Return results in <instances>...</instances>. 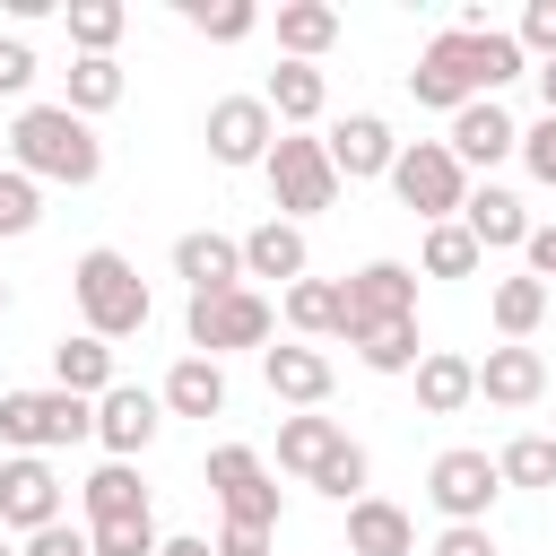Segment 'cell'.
Returning <instances> with one entry per match:
<instances>
[{
  "label": "cell",
  "instance_id": "cell-1",
  "mask_svg": "<svg viewBox=\"0 0 556 556\" xmlns=\"http://www.w3.org/2000/svg\"><path fill=\"white\" fill-rule=\"evenodd\" d=\"M521 70H530V52H521L504 26H443V35L417 52L408 96H417V104H434V113H460V104H478V96L513 87Z\"/></svg>",
  "mask_w": 556,
  "mask_h": 556
},
{
  "label": "cell",
  "instance_id": "cell-2",
  "mask_svg": "<svg viewBox=\"0 0 556 556\" xmlns=\"http://www.w3.org/2000/svg\"><path fill=\"white\" fill-rule=\"evenodd\" d=\"M9 165L43 191V182H70V191H87L96 174H104V139H96V122H78L70 104H17V122H9Z\"/></svg>",
  "mask_w": 556,
  "mask_h": 556
},
{
  "label": "cell",
  "instance_id": "cell-3",
  "mask_svg": "<svg viewBox=\"0 0 556 556\" xmlns=\"http://www.w3.org/2000/svg\"><path fill=\"white\" fill-rule=\"evenodd\" d=\"M70 295H78V313H87V339H139L148 330V313H156V295H148V278L113 252V243H96V252H78V269H70Z\"/></svg>",
  "mask_w": 556,
  "mask_h": 556
},
{
  "label": "cell",
  "instance_id": "cell-4",
  "mask_svg": "<svg viewBox=\"0 0 556 556\" xmlns=\"http://www.w3.org/2000/svg\"><path fill=\"white\" fill-rule=\"evenodd\" d=\"M391 191H400V208L408 217H426V226H452L460 217V200H469V174L452 165V148L443 139H408L400 156H391V174H382Z\"/></svg>",
  "mask_w": 556,
  "mask_h": 556
},
{
  "label": "cell",
  "instance_id": "cell-5",
  "mask_svg": "<svg viewBox=\"0 0 556 556\" xmlns=\"http://www.w3.org/2000/svg\"><path fill=\"white\" fill-rule=\"evenodd\" d=\"M78 434H96V400H70V391H0V443L9 452H70Z\"/></svg>",
  "mask_w": 556,
  "mask_h": 556
},
{
  "label": "cell",
  "instance_id": "cell-6",
  "mask_svg": "<svg viewBox=\"0 0 556 556\" xmlns=\"http://www.w3.org/2000/svg\"><path fill=\"white\" fill-rule=\"evenodd\" d=\"M261 174H269V200H278V217H287V226H304L313 208H330V200H339V174H330L321 139H304V130H278V139H269V156H261Z\"/></svg>",
  "mask_w": 556,
  "mask_h": 556
},
{
  "label": "cell",
  "instance_id": "cell-7",
  "mask_svg": "<svg viewBox=\"0 0 556 556\" xmlns=\"http://www.w3.org/2000/svg\"><path fill=\"white\" fill-rule=\"evenodd\" d=\"M191 356H226V348H261L269 339V295L261 287H226V295H191L182 313Z\"/></svg>",
  "mask_w": 556,
  "mask_h": 556
},
{
  "label": "cell",
  "instance_id": "cell-8",
  "mask_svg": "<svg viewBox=\"0 0 556 556\" xmlns=\"http://www.w3.org/2000/svg\"><path fill=\"white\" fill-rule=\"evenodd\" d=\"M339 304H348V330H382V321H417V269L408 261H365L356 278H339Z\"/></svg>",
  "mask_w": 556,
  "mask_h": 556
},
{
  "label": "cell",
  "instance_id": "cell-9",
  "mask_svg": "<svg viewBox=\"0 0 556 556\" xmlns=\"http://www.w3.org/2000/svg\"><path fill=\"white\" fill-rule=\"evenodd\" d=\"M208 486H217L226 521H243V530H278V486H269V469H261L252 443H217V452H208Z\"/></svg>",
  "mask_w": 556,
  "mask_h": 556
},
{
  "label": "cell",
  "instance_id": "cell-10",
  "mask_svg": "<svg viewBox=\"0 0 556 556\" xmlns=\"http://www.w3.org/2000/svg\"><path fill=\"white\" fill-rule=\"evenodd\" d=\"M426 495H434V513L443 521H486L495 513V495H504V478H495V460L486 452H434V469H426Z\"/></svg>",
  "mask_w": 556,
  "mask_h": 556
},
{
  "label": "cell",
  "instance_id": "cell-11",
  "mask_svg": "<svg viewBox=\"0 0 556 556\" xmlns=\"http://www.w3.org/2000/svg\"><path fill=\"white\" fill-rule=\"evenodd\" d=\"M0 521L9 530H43V521H61V478H52V460L43 452H9L0 460Z\"/></svg>",
  "mask_w": 556,
  "mask_h": 556
},
{
  "label": "cell",
  "instance_id": "cell-12",
  "mask_svg": "<svg viewBox=\"0 0 556 556\" xmlns=\"http://www.w3.org/2000/svg\"><path fill=\"white\" fill-rule=\"evenodd\" d=\"M156 426H165V400L139 391V382H113V391L96 400V443H104L113 460H139V452L156 443Z\"/></svg>",
  "mask_w": 556,
  "mask_h": 556
},
{
  "label": "cell",
  "instance_id": "cell-13",
  "mask_svg": "<svg viewBox=\"0 0 556 556\" xmlns=\"http://www.w3.org/2000/svg\"><path fill=\"white\" fill-rule=\"evenodd\" d=\"M269 139H278V122H269L261 96H217V104H208V156H217V165H261Z\"/></svg>",
  "mask_w": 556,
  "mask_h": 556
},
{
  "label": "cell",
  "instance_id": "cell-14",
  "mask_svg": "<svg viewBox=\"0 0 556 556\" xmlns=\"http://www.w3.org/2000/svg\"><path fill=\"white\" fill-rule=\"evenodd\" d=\"M443 148H452V165H460V174H469V165H504V156L521 148V122H513L495 96H478V104H460V113H452V139H443Z\"/></svg>",
  "mask_w": 556,
  "mask_h": 556
},
{
  "label": "cell",
  "instance_id": "cell-15",
  "mask_svg": "<svg viewBox=\"0 0 556 556\" xmlns=\"http://www.w3.org/2000/svg\"><path fill=\"white\" fill-rule=\"evenodd\" d=\"M321 156H330V174H339V182H374V174H391L400 139H391V122H382V113H348V122L321 139Z\"/></svg>",
  "mask_w": 556,
  "mask_h": 556
},
{
  "label": "cell",
  "instance_id": "cell-16",
  "mask_svg": "<svg viewBox=\"0 0 556 556\" xmlns=\"http://www.w3.org/2000/svg\"><path fill=\"white\" fill-rule=\"evenodd\" d=\"M174 278L191 295H226V287H243V243L217 226H191V235H174Z\"/></svg>",
  "mask_w": 556,
  "mask_h": 556
},
{
  "label": "cell",
  "instance_id": "cell-17",
  "mask_svg": "<svg viewBox=\"0 0 556 556\" xmlns=\"http://www.w3.org/2000/svg\"><path fill=\"white\" fill-rule=\"evenodd\" d=\"M460 226H469L478 252H513V243H530V208H521L504 182H478V191L460 200Z\"/></svg>",
  "mask_w": 556,
  "mask_h": 556
},
{
  "label": "cell",
  "instance_id": "cell-18",
  "mask_svg": "<svg viewBox=\"0 0 556 556\" xmlns=\"http://www.w3.org/2000/svg\"><path fill=\"white\" fill-rule=\"evenodd\" d=\"M547 391V356L539 348H486V365H478V400H495V408H530Z\"/></svg>",
  "mask_w": 556,
  "mask_h": 556
},
{
  "label": "cell",
  "instance_id": "cell-19",
  "mask_svg": "<svg viewBox=\"0 0 556 556\" xmlns=\"http://www.w3.org/2000/svg\"><path fill=\"white\" fill-rule=\"evenodd\" d=\"M261 374H269V400H295V408H321L330 400V356L321 348H261Z\"/></svg>",
  "mask_w": 556,
  "mask_h": 556
},
{
  "label": "cell",
  "instance_id": "cell-20",
  "mask_svg": "<svg viewBox=\"0 0 556 556\" xmlns=\"http://www.w3.org/2000/svg\"><path fill=\"white\" fill-rule=\"evenodd\" d=\"M469 400H478V365L460 348H426L417 356V408L426 417H460Z\"/></svg>",
  "mask_w": 556,
  "mask_h": 556
},
{
  "label": "cell",
  "instance_id": "cell-21",
  "mask_svg": "<svg viewBox=\"0 0 556 556\" xmlns=\"http://www.w3.org/2000/svg\"><path fill=\"white\" fill-rule=\"evenodd\" d=\"M261 104H269V122L304 130V122H321V104H330V78H321L313 61H278V70H269V87H261Z\"/></svg>",
  "mask_w": 556,
  "mask_h": 556
},
{
  "label": "cell",
  "instance_id": "cell-22",
  "mask_svg": "<svg viewBox=\"0 0 556 556\" xmlns=\"http://www.w3.org/2000/svg\"><path fill=\"white\" fill-rule=\"evenodd\" d=\"M304 261H313V252H304V226H287V217H261V226L243 235V287H252V278H287V287H295Z\"/></svg>",
  "mask_w": 556,
  "mask_h": 556
},
{
  "label": "cell",
  "instance_id": "cell-23",
  "mask_svg": "<svg viewBox=\"0 0 556 556\" xmlns=\"http://www.w3.org/2000/svg\"><path fill=\"white\" fill-rule=\"evenodd\" d=\"M348 556H417L408 513L382 504V495H356V504H348Z\"/></svg>",
  "mask_w": 556,
  "mask_h": 556
},
{
  "label": "cell",
  "instance_id": "cell-24",
  "mask_svg": "<svg viewBox=\"0 0 556 556\" xmlns=\"http://www.w3.org/2000/svg\"><path fill=\"white\" fill-rule=\"evenodd\" d=\"M113 382H122V374H113V348H104V339L78 330V339L52 348V391H70V400H104Z\"/></svg>",
  "mask_w": 556,
  "mask_h": 556
},
{
  "label": "cell",
  "instance_id": "cell-25",
  "mask_svg": "<svg viewBox=\"0 0 556 556\" xmlns=\"http://www.w3.org/2000/svg\"><path fill=\"white\" fill-rule=\"evenodd\" d=\"M156 400H165V417H226V365L217 356H182Z\"/></svg>",
  "mask_w": 556,
  "mask_h": 556
},
{
  "label": "cell",
  "instance_id": "cell-26",
  "mask_svg": "<svg viewBox=\"0 0 556 556\" xmlns=\"http://www.w3.org/2000/svg\"><path fill=\"white\" fill-rule=\"evenodd\" d=\"M339 443H348V426H339V417H321V408L278 417V469H295V478H313V469H321Z\"/></svg>",
  "mask_w": 556,
  "mask_h": 556
},
{
  "label": "cell",
  "instance_id": "cell-27",
  "mask_svg": "<svg viewBox=\"0 0 556 556\" xmlns=\"http://www.w3.org/2000/svg\"><path fill=\"white\" fill-rule=\"evenodd\" d=\"M339 43V9L330 0H278V52L287 61H321Z\"/></svg>",
  "mask_w": 556,
  "mask_h": 556
},
{
  "label": "cell",
  "instance_id": "cell-28",
  "mask_svg": "<svg viewBox=\"0 0 556 556\" xmlns=\"http://www.w3.org/2000/svg\"><path fill=\"white\" fill-rule=\"evenodd\" d=\"M287 330H295V339H339V330H348L339 278H295V287H287Z\"/></svg>",
  "mask_w": 556,
  "mask_h": 556
},
{
  "label": "cell",
  "instance_id": "cell-29",
  "mask_svg": "<svg viewBox=\"0 0 556 556\" xmlns=\"http://www.w3.org/2000/svg\"><path fill=\"white\" fill-rule=\"evenodd\" d=\"M78 504H87V530H96V521H130V513H148V486H139L130 460H104V469L78 486Z\"/></svg>",
  "mask_w": 556,
  "mask_h": 556
},
{
  "label": "cell",
  "instance_id": "cell-30",
  "mask_svg": "<svg viewBox=\"0 0 556 556\" xmlns=\"http://www.w3.org/2000/svg\"><path fill=\"white\" fill-rule=\"evenodd\" d=\"M61 17H70L78 61H113V43H122V26H130V9H122V0H70Z\"/></svg>",
  "mask_w": 556,
  "mask_h": 556
},
{
  "label": "cell",
  "instance_id": "cell-31",
  "mask_svg": "<svg viewBox=\"0 0 556 556\" xmlns=\"http://www.w3.org/2000/svg\"><path fill=\"white\" fill-rule=\"evenodd\" d=\"M486 313H495V330H504V339L521 348V339H530V330L547 321V287H539L530 269H521V278H495V295H486Z\"/></svg>",
  "mask_w": 556,
  "mask_h": 556
},
{
  "label": "cell",
  "instance_id": "cell-32",
  "mask_svg": "<svg viewBox=\"0 0 556 556\" xmlns=\"http://www.w3.org/2000/svg\"><path fill=\"white\" fill-rule=\"evenodd\" d=\"M348 348H356V365H365V374H417V356H426V348H417V321H382V330H356Z\"/></svg>",
  "mask_w": 556,
  "mask_h": 556
},
{
  "label": "cell",
  "instance_id": "cell-33",
  "mask_svg": "<svg viewBox=\"0 0 556 556\" xmlns=\"http://www.w3.org/2000/svg\"><path fill=\"white\" fill-rule=\"evenodd\" d=\"M78 122H96V113H113L122 104V61H70V96H61Z\"/></svg>",
  "mask_w": 556,
  "mask_h": 556
},
{
  "label": "cell",
  "instance_id": "cell-34",
  "mask_svg": "<svg viewBox=\"0 0 556 556\" xmlns=\"http://www.w3.org/2000/svg\"><path fill=\"white\" fill-rule=\"evenodd\" d=\"M478 261H486V252L469 243V226H460V217H452V226H426V252H417V269H426V278H478Z\"/></svg>",
  "mask_w": 556,
  "mask_h": 556
},
{
  "label": "cell",
  "instance_id": "cell-35",
  "mask_svg": "<svg viewBox=\"0 0 556 556\" xmlns=\"http://www.w3.org/2000/svg\"><path fill=\"white\" fill-rule=\"evenodd\" d=\"M182 26L208 35V43H243V35L261 26V9H252V0H182Z\"/></svg>",
  "mask_w": 556,
  "mask_h": 556
},
{
  "label": "cell",
  "instance_id": "cell-36",
  "mask_svg": "<svg viewBox=\"0 0 556 556\" xmlns=\"http://www.w3.org/2000/svg\"><path fill=\"white\" fill-rule=\"evenodd\" d=\"M495 478H504V486H556V443H547V434H513V443L495 452Z\"/></svg>",
  "mask_w": 556,
  "mask_h": 556
},
{
  "label": "cell",
  "instance_id": "cell-37",
  "mask_svg": "<svg viewBox=\"0 0 556 556\" xmlns=\"http://www.w3.org/2000/svg\"><path fill=\"white\" fill-rule=\"evenodd\" d=\"M365 478H374V460H365V443H339V452H330V460H321V469H313L304 486H321L330 504H356V495H365Z\"/></svg>",
  "mask_w": 556,
  "mask_h": 556
},
{
  "label": "cell",
  "instance_id": "cell-38",
  "mask_svg": "<svg viewBox=\"0 0 556 556\" xmlns=\"http://www.w3.org/2000/svg\"><path fill=\"white\" fill-rule=\"evenodd\" d=\"M87 547H96V556H156L165 539H156V521H148V513H130V521H96V530H87Z\"/></svg>",
  "mask_w": 556,
  "mask_h": 556
},
{
  "label": "cell",
  "instance_id": "cell-39",
  "mask_svg": "<svg viewBox=\"0 0 556 556\" xmlns=\"http://www.w3.org/2000/svg\"><path fill=\"white\" fill-rule=\"evenodd\" d=\"M35 217H43V191H35L17 165H0V243H9V235H35Z\"/></svg>",
  "mask_w": 556,
  "mask_h": 556
},
{
  "label": "cell",
  "instance_id": "cell-40",
  "mask_svg": "<svg viewBox=\"0 0 556 556\" xmlns=\"http://www.w3.org/2000/svg\"><path fill=\"white\" fill-rule=\"evenodd\" d=\"M513 156H521V165H530V174L556 191V113H539V122L521 130V148H513Z\"/></svg>",
  "mask_w": 556,
  "mask_h": 556
},
{
  "label": "cell",
  "instance_id": "cell-41",
  "mask_svg": "<svg viewBox=\"0 0 556 556\" xmlns=\"http://www.w3.org/2000/svg\"><path fill=\"white\" fill-rule=\"evenodd\" d=\"M513 43H521V52H539V61H556V0H530Z\"/></svg>",
  "mask_w": 556,
  "mask_h": 556
},
{
  "label": "cell",
  "instance_id": "cell-42",
  "mask_svg": "<svg viewBox=\"0 0 556 556\" xmlns=\"http://www.w3.org/2000/svg\"><path fill=\"white\" fill-rule=\"evenodd\" d=\"M26 87H35V43L0 35V96H26Z\"/></svg>",
  "mask_w": 556,
  "mask_h": 556
},
{
  "label": "cell",
  "instance_id": "cell-43",
  "mask_svg": "<svg viewBox=\"0 0 556 556\" xmlns=\"http://www.w3.org/2000/svg\"><path fill=\"white\" fill-rule=\"evenodd\" d=\"M17 556H96V547H87V530H70V521H43V530H35Z\"/></svg>",
  "mask_w": 556,
  "mask_h": 556
},
{
  "label": "cell",
  "instance_id": "cell-44",
  "mask_svg": "<svg viewBox=\"0 0 556 556\" xmlns=\"http://www.w3.org/2000/svg\"><path fill=\"white\" fill-rule=\"evenodd\" d=\"M434 556H495V530H486V521H443Z\"/></svg>",
  "mask_w": 556,
  "mask_h": 556
},
{
  "label": "cell",
  "instance_id": "cell-45",
  "mask_svg": "<svg viewBox=\"0 0 556 556\" xmlns=\"http://www.w3.org/2000/svg\"><path fill=\"white\" fill-rule=\"evenodd\" d=\"M269 539H278V530H243V521H226L208 547H217V556H269Z\"/></svg>",
  "mask_w": 556,
  "mask_h": 556
},
{
  "label": "cell",
  "instance_id": "cell-46",
  "mask_svg": "<svg viewBox=\"0 0 556 556\" xmlns=\"http://www.w3.org/2000/svg\"><path fill=\"white\" fill-rule=\"evenodd\" d=\"M521 252H530V278L547 287V278H556V226H530V243H521Z\"/></svg>",
  "mask_w": 556,
  "mask_h": 556
},
{
  "label": "cell",
  "instance_id": "cell-47",
  "mask_svg": "<svg viewBox=\"0 0 556 556\" xmlns=\"http://www.w3.org/2000/svg\"><path fill=\"white\" fill-rule=\"evenodd\" d=\"M156 556H217V547H208V539H165Z\"/></svg>",
  "mask_w": 556,
  "mask_h": 556
},
{
  "label": "cell",
  "instance_id": "cell-48",
  "mask_svg": "<svg viewBox=\"0 0 556 556\" xmlns=\"http://www.w3.org/2000/svg\"><path fill=\"white\" fill-rule=\"evenodd\" d=\"M539 104L556 113V61H539Z\"/></svg>",
  "mask_w": 556,
  "mask_h": 556
},
{
  "label": "cell",
  "instance_id": "cell-49",
  "mask_svg": "<svg viewBox=\"0 0 556 556\" xmlns=\"http://www.w3.org/2000/svg\"><path fill=\"white\" fill-rule=\"evenodd\" d=\"M0 313H9V278H0Z\"/></svg>",
  "mask_w": 556,
  "mask_h": 556
},
{
  "label": "cell",
  "instance_id": "cell-50",
  "mask_svg": "<svg viewBox=\"0 0 556 556\" xmlns=\"http://www.w3.org/2000/svg\"><path fill=\"white\" fill-rule=\"evenodd\" d=\"M0 556H17V547H9V539H0Z\"/></svg>",
  "mask_w": 556,
  "mask_h": 556
},
{
  "label": "cell",
  "instance_id": "cell-51",
  "mask_svg": "<svg viewBox=\"0 0 556 556\" xmlns=\"http://www.w3.org/2000/svg\"><path fill=\"white\" fill-rule=\"evenodd\" d=\"M547 443H556V434H547Z\"/></svg>",
  "mask_w": 556,
  "mask_h": 556
},
{
  "label": "cell",
  "instance_id": "cell-52",
  "mask_svg": "<svg viewBox=\"0 0 556 556\" xmlns=\"http://www.w3.org/2000/svg\"><path fill=\"white\" fill-rule=\"evenodd\" d=\"M339 556H348V547H339Z\"/></svg>",
  "mask_w": 556,
  "mask_h": 556
}]
</instances>
